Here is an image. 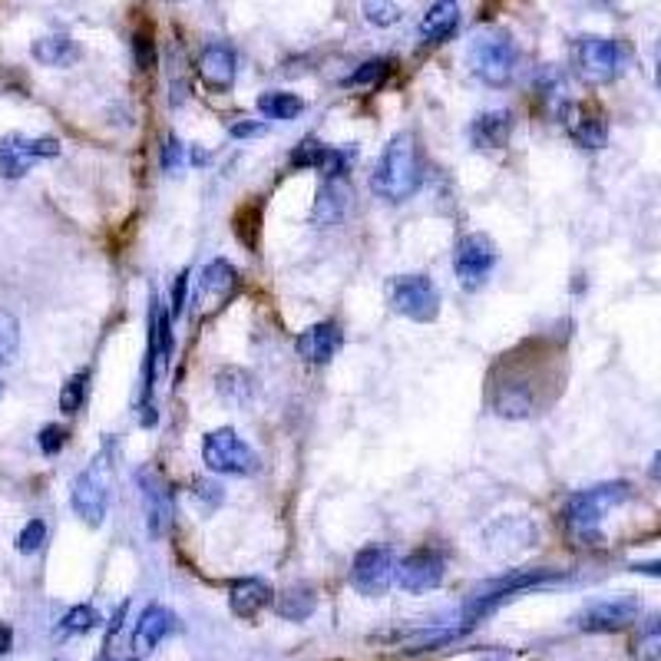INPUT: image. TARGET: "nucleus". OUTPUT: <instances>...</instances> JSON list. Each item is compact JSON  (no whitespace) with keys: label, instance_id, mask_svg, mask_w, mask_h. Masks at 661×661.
Segmentation results:
<instances>
[{"label":"nucleus","instance_id":"1","mask_svg":"<svg viewBox=\"0 0 661 661\" xmlns=\"http://www.w3.org/2000/svg\"><path fill=\"white\" fill-rule=\"evenodd\" d=\"M424 182V156L414 133H397L384 146L381 159L371 172V189L387 202H407Z\"/></svg>","mask_w":661,"mask_h":661},{"label":"nucleus","instance_id":"2","mask_svg":"<svg viewBox=\"0 0 661 661\" xmlns=\"http://www.w3.org/2000/svg\"><path fill=\"white\" fill-rule=\"evenodd\" d=\"M625 500H628V483H622V480L599 483V486H589V490L572 496L566 509H562V516H566L569 533L576 536L579 543L595 546V543H602L599 523L605 519V513Z\"/></svg>","mask_w":661,"mask_h":661},{"label":"nucleus","instance_id":"3","mask_svg":"<svg viewBox=\"0 0 661 661\" xmlns=\"http://www.w3.org/2000/svg\"><path fill=\"white\" fill-rule=\"evenodd\" d=\"M562 579L566 576H562L559 569H513V572H506V576L483 582L480 589L473 592V599L467 602V609H463V622L467 625L480 622L490 612L500 609L503 602L516 599V595H523L529 589H543V585L562 582Z\"/></svg>","mask_w":661,"mask_h":661},{"label":"nucleus","instance_id":"4","mask_svg":"<svg viewBox=\"0 0 661 661\" xmlns=\"http://www.w3.org/2000/svg\"><path fill=\"white\" fill-rule=\"evenodd\" d=\"M516 43L509 40L506 30H483L470 40V50H467V63L473 70V77L486 83V86H509L516 73Z\"/></svg>","mask_w":661,"mask_h":661},{"label":"nucleus","instance_id":"5","mask_svg":"<svg viewBox=\"0 0 661 661\" xmlns=\"http://www.w3.org/2000/svg\"><path fill=\"white\" fill-rule=\"evenodd\" d=\"M390 308L410 321L427 324L440 314V291L427 275H397L387 288Z\"/></svg>","mask_w":661,"mask_h":661},{"label":"nucleus","instance_id":"6","mask_svg":"<svg viewBox=\"0 0 661 661\" xmlns=\"http://www.w3.org/2000/svg\"><path fill=\"white\" fill-rule=\"evenodd\" d=\"M73 513H77L86 526H100L106 519V509H110V463L103 457L93 460L77 480H73V493H70Z\"/></svg>","mask_w":661,"mask_h":661},{"label":"nucleus","instance_id":"7","mask_svg":"<svg viewBox=\"0 0 661 661\" xmlns=\"http://www.w3.org/2000/svg\"><path fill=\"white\" fill-rule=\"evenodd\" d=\"M202 460L212 473H229V476H248L258 467V457L248 443L238 437L232 427L212 430L202 443Z\"/></svg>","mask_w":661,"mask_h":661},{"label":"nucleus","instance_id":"8","mask_svg":"<svg viewBox=\"0 0 661 661\" xmlns=\"http://www.w3.org/2000/svg\"><path fill=\"white\" fill-rule=\"evenodd\" d=\"M576 60H579V73L589 83H612L625 70L628 53L612 37H582L576 47Z\"/></svg>","mask_w":661,"mask_h":661},{"label":"nucleus","instance_id":"9","mask_svg":"<svg viewBox=\"0 0 661 661\" xmlns=\"http://www.w3.org/2000/svg\"><path fill=\"white\" fill-rule=\"evenodd\" d=\"M496 268V245L490 235L483 232H470L460 238L457 255H453V272H457L460 285L467 291H476L486 285V278L493 275Z\"/></svg>","mask_w":661,"mask_h":661},{"label":"nucleus","instance_id":"10","mask_svg":"<svg viewBox=\"0 0 661 661\" xmlns=\"http://www.w3.org/2000/svg\"><path fill=\"white\" fill-rule=\"evenodd\" d=\"M57 153H60V143L50 136L47 139H27L20 133H10L0 139V176L20 179V176H27L37 159H53Z\"/></svg>","mask_w":661,"mask_h":661},{"label":"nucleus","instance_id":"11","mask_svg":"<svg viewBox=\"0 0 661 661\" xmlns=\"http://www.w3.org/2000/svg\"><path fill=\"white\" fill-rule=\"evenodd\" d=\"M397 576L394 556L381 546H367L354 556L351 562V585L361 595H384L390 589V582Z\"/></svg>","mask_w":661,"mask_h":661},{"label":"nucleus","instance_id":"12","mask_svg":"<svg viewBox=\"0 0 661 661\" xmlns=\"http://www.w3.org/2000/svg\"><path fill=\"white\" fill-rule=\"evenodd\" d=\"M136 483H139V493H143V509H146V529L153 539H166L169 529H172V516H176V509H172V493L166 480L156 473L143 467L136 473Z\"/></svg>","mask_w":661,"mask_h":661},{"label":"nucleus","instance_id":"13","mask_svg":"<svg viewBox=\"0 0 661 661\" xmlns=\"http://www.w3.org/2000/svg\"><path fill=\"white\" fill-rule=\"evenodd\" d=\"M642 612V605L632 595H612V599H599L576 615V625L582 632H619V628L632 625Z\"/></svg>","mask_w":661,"mask_h":661},{"label":"nucleus","instance_id":"14","mask_svg":"<svg viewBox=\"0 0 661 661\" xmlns=\"http://www.w3.org/2000/svg\"><path fill=\"white\" fill-rule=\"evenodd\" d=\"M443 572H447V566H443V556L433 549H417L410 552V556L400 562L397 566V585L410 595H424V592H433L437 585L443 582Z\"/></svg>","mask_w":661,"mask_h":661},{"label":"nucleus","instance_id":"15","mask_svg":"<svg viewBox=\"0 0 661 661\" xmlns=\"http://www.w3.org/2000/svg\"><path fill=\"white\" fill-rule=\"evenodd\" d=\"M238 288V272L235 265H229L225 258H215L202 268V278H199V291H195V308H205V311H215L225 305V298L232 295Z\"/></svg>","mask_w":661,"mask_h":661},{"label":"nucleus","instance_id":"16","mask_svg":"<svg viewBox=\"0 0 661 661\" xmlns=\"http://www.w3.org/2000/svg\"><path fill=\"white\" fill-rule=\"evenodd\" d=\"M348 202H351L348 182L344 179H324L321 189H318V199H314V209H311V225H318V229L341 225L344 212H348Z\"/></svg>","mask_w":661,"mask_h":661},{"label":"nucleus","instance_id":"17","mask_svg":"<svg viewBox=\"0 0 661 661\" xmlns=\"http://www.w3.org/2000/svg\"><path fill=\"white\" fill-rule=\"evenodd\" d=\"M295 348L308 364H328L331 357L341 351V328L334 321L311 324V328L298 334Z\"/></svg>","mask_w":661,"mask_h":661},{"label":"nucleus","instance_id":"18","mask_svg":"<svg viewBox=\"0 0 661 661\" xmlns=\"http://www.w3.org/2000/svg\"><path fill=\"white\" fill-rule=\"evenodd\" d=\"M199 77L209 90H229L235 83V50L229 43H209L199 53Z\"/></svg>","mask_w":661,"mask_h":661},{"label":"nucleus","instance_id":"19","mask_svg":"<svg viewBox=\"0 0 661 661\" xmlns=\"http://www.w3.org/2000/svg\"><path fill=\"white\" fill-rule=\"evenodd\" d=\"M509 133H513V116L506 110H493V113H480L470 123V143L483 153L490 149H503L509 143Z\"/></svg>","mask_w":661,"mask_h":661},{"label":"nucleus","instance_id":"20","mask_svg":"<svg viewBox=\"0 0 661 661\" xmlns=\"http://www.w3.org/2000/svg\"><path fill=\"white\" fill-rule=\"evenodd\" d=\"M176 615L169 609H162V605H149V609L139 615L136 622V632H133V648L136 652H153V648L166 638L172 628H176Z\"/></svg>","mask_w":661,"mask_h":661},{"label":"nucleus","instance_id":"21","mask_svg":"<svg viewBox=\"0 0 661 661\" xmlns=\"http://www.w3.org/2000/svg\"><path fill=\"white\" fill-rule=\"evenodd\" d=\"M229 602L238 619H255V615L272 602V585L265 579H235Z\"/></svg>","mask_w":661,"mask_h":661},{"label":"nucleus","instance_id":"22","mask_svg":"<svg viewBox=\"0 0 661 661\" xmlns=\"http://www.w3.org/2000/svg\"><path fill=\"white\" fill-rule=\"evenodd\" d=\"M457 20H460L457 0H437V4L427 10V17L420 20V37H424L427 43L447 40L453 30H457Z\"/></svg>","mask_w":661,"mask_h":661},{"label":"nucleus","instance_id":"23","mask_svg":"<svg viewBox=\"0 0 661 661\" xmlns=\"http://www.w3.org/2000/svg\"><path fill=\"white\" fill-rule=\"evenodd\" d=\"M149 351H156L159 364H166L172 357V348H176V341H172V314L159 305L156 298H149V341H146Z\"/></svg>","mask_w":661,"mask_h":661},{"label":"nucleus","instance_id":"24","mask_svg":"<svg viewBox=\"0 0 661 661\" xmlns=\"http://www.w3.org/2000/svg\"><path fill=\"white\" fill-rule=\"evenodd\" d=\"M569 133H572V139H576L582 149H602L605 136H609V129H605V119L599 113L572 110L569 113Z\"/></svg>","mask_w":661,"mask_h":661},{"label":"nucleus","instance_id":"25","mask_svg":"<svg viewBox=\"0 0 661 661\" xmlns=\"http://www.w3.org/2000/svg\"><path fill=\"white\" fill-rule=\"evenodd\" d=\"M80 57L77 43L63 34H53V37H40L34 43V60H40L43 67H70L73 60Z\"/></svg>","mask_w":661,"mask_h":661},{"label":"nucleus","instance_id":"26","mask_svg":"<svg viewBox=\"0 0 661 661\" xmlns=\"http://www.w3.org/2000/svg\"><path fill=\"white\" fill-rule=\"evenodd\" d=\"M463 628H417L400 638V652L404 655H420V652H433V648L450 645L453 638H460Z\"/></svg>","mask_w":661,"mask_h":661},{"label":"nucleus","instance_id":"27","mask_svg":"<svg viewBox=\"0 0 661 661\" xmlns=\"http://www.w3.org/2000/svg\"><path fill=\"white\" fill-rule=\"evenodd\" d=\"M318 609V595H314L311 585H291V589L281 592L278 599V615L288 622H301Z\"/></svg>","mask_w":661,"mask_h":661},{"label":"nucleus","instance_id":"28","mask_svg":"<svg viewBox=\"0 0 661 661\" xmlns=\"http://www.w3.org/2000/svg\"><path fill=\"white\" fill-rule=\"evenodd\" d=\"M632 658L635 661H661V615L638 622L632 635Z\"/></svg>","mask_w":661,"mask_h":661},{"label":"nucleus","instance_id":"29","mask_svg":"<svg viewBox=\"0 0 661 661\" xmlns=\"http://www.w3.org/2000/svg\"><path fill=\"white\" fill-rule=\"evenodd\" d=\"M215 390H219L222 400L229 404H245L252 397V377H248L242 367H222L219 377H215Z\"/></svg>","mask_w":661,"mask_h":661},{"label":"nucleus","instance_id":"30","mask_svg":"<svg viewBox=\"0 0 661 661\" xmlns=\"http://www.w3.org/2000/svg\"><path fill=\"white\" fill-rule=\"evenodd\" d=\"M258 110H262V116H268V119H298L301 113H305V100L295 93L272 90L258 100Z\"/></svg>","mask_w":661,"mask_h":661},{"label":"nucleus","instance_id":"31","mask_svg":"<svg viewBox=\"0 0 661 661\" xmlns=\"http://www.w3.org/2000/svg\"><path fill=\"white\" fill-rule=\"evenodd\" d=\"M86 390H90V371L73 374L60 390V410L63 414H77V410L86 404Z\"/></svg>","mask_w":661,"mask_h":661},{"label":"nucleus","instance_id":"32","mask_svg":"<svg viewBox=\"0 0 661 661\" xmlns=\"http://www.w3.org/2000/svg\"><path fill=\"white\" fill-rule=\"evenodd\" d=\"M96 625H100V615H96L90 605H73V609L63 615L60 632L63 635H86V632H93Z\"/></svg>","mask_w":661,"mask_h":661},{"label":"nucleus","instance_id":"33","mask_svg":"<svg viewBox=\"0 0 661 661\" xmlns=\"http://www.w3.org/2000/svg\"><path fill=\"white\" fill-rule=\"evenodd\" d=\"M20 348V324L14 314L0 311V364H10Z\"/></svg>","mask_w":661,"mask_h":661},{"label":"nucleus","instance_id":"34","mask_svg":"<svg viewBox=\"0 0 661 661\" xmlns=\"http://www.w3.org/2000/svg\"><path fill=\"white\" fill-rule=\"evenodd\" d=\"M324 153H328V146L318 143V139H301L295 146V153H291V166L295 169H318L324 162Z\"/></svg>","mask_w":661,"mask_h":661},{"label":"nucleus","instance_id":"35","mask_svg":"<svg viewBox=\"0 0 661 661\" xmlns=\"http://www.w3.org/2000/svg\"><path fill=\"white\" fill-rule=\"evenodd\" d=\"M364 17L371 20L374 27H394L400 17V7L394 0H364Z\"/></svg>","mask_w":661,"mask_h":661},{"label":"nucleus","instance_id":"36","mask_svg":"<svg viewBox=\"0 0 661 661\" xmlns=\"http://www.w3.org/2000/svg\"><path fill=\"white\" fill-rule=\"evenodd\" d=\"M47 543V523L43 519H30V523L20 529L17 536V549L24 552V556H34V552Z\"/></svg>","mask_w":661,"mask_h":661},{"label":"nucleus","instance_id":"37","mask_svg":"<svg viewBox=\"0 0 661 661\" xmlns=\"http://www.w3.org/2000/svg\"><path fill=\"white\" fill-rule=\"evenodd\" d=\"M387 70H390V63H387V60H371V63H364L361 70H354L351 77L344 80V86H367V83H377Z\"/></svg>","mask_w":661,"mask_h":661},{"label":"nucleus","instance_id":"38","mask_svg":"<svg viewBox=\"0 0 661 661\" xmlns=\"http://www.w3.org/2000/svg\"><path fill=\"white\" fill-rule=\"evenodd\" d=\"M192 496H195V503L202 506V513H209V509H215V506L222 503V490H219V483H209V480H199V483H195Z\"/></svg>","mask_w":661,"mask_h":661},{"label":"nucleus","instance_id":"39","mask_svg":"<svg viewBox=\"0 0 661 661\" xmlns=\"http://www.w3.org/2000/svg\"><path fill=\"white\" fill-rule=\"evenodd\" d=\"M37 443H40V450L47 453V457H53V453H60V450H63V443H67V430L57 427V424L43 427V430H40V437H37Z\"/></svg>","mask_w":661,"mask_h":661},{"label":"nucleus","instance_id":"40","mask_svg":"<svg viewBox=\"0 0 661 661\" xmlns=\"http://www.w3.org/2000/svg\"><path fill=\"white\" fill-rule=\"evenodd\" d=\"M186 295H189V272H182V275H176V285H172V305H169L172 318H182V311H186Z\"/></svg>","mask_w":661,"mask_h":661},{"label":"nucleus","instance_id":"41","mask_svg":"<svg viewBox=\"0 0 661 661\" xmlns=\"http://www.w3.org/2000/svg\"><path fill=\"white\" fill-rule=\"evenodd\" d=\"M182 156H186V146L176 136H169L166 146H162V166H166V172H176L182 166Z\"/></svg>","mask_w":661,"mask_h":661},{"label":"nucleus","instance_id":"42","mask_svg":"<svg viewBox=\"0 0 661 661\" xmlns=\"http://www.w3.org/2000/svg\"><path fill=\"white\" fill-rule=\"evenodd\" d=\"M133 47H136V63H139V70H149V67H153V63H156V47H153V37L136 34Z\"/></svg>","mask_w":661,"mask_h":661},{"label":"nucleus","instance_id":"43","mask_svg":"<svg viewBox=\"0 0 661 661\" xmlns=\"http://www.w3.org/2000/svg\"><path fill=\"white\" fill-rule=\"evenodd\" d=\"M632 572H638V576H652V579H661V559L632 562Z\"/></svg>","mask_w":661,"mask_h":661},{"label":"nucleus","instance_id":"44","mask_svg":"<svg viewBox=\"0 0 661 661\" xmlns=\"http://www.w3.org/2000/svg\"><path fill=\"white\" fill-rule=\"evenodd\" d=\"M262 133H265L262 123H235L232 126V136H238V139L242 136H262Z\"/></svg>","mask_w":661,"mask_h":661},{"label":"nucleus","instance_id":"45","mask_svg":"<svg viewBox=\"0 0 661 661\" xmlns=\"http://www.w3.org/2000/svg\"><path fill=\"white\" fill-rule=\"evenodd\" d=\"M10 645H14V628L0 622V655H7V652H10Z\"/></svg>","mask_w":661,"mask_h":661},{"label":"nucleus","instance_id":"46","mask_svg":"<svg viewBox=\"0 0 661 661\" xmlns=\"http://www.w3.org/2000/svg\"><path fill=\"white\" fill-rule=\"evenodd\" d=\"M648 473H652V480H661V453H655L652 457V467H648Z\"/></svg>","mask_w":661,"mask_h":661},{"label":"nucleus","instance_id":"47","mask_svg":"<svg viewBox=\"0 0 661 661\" xmlns=\"http://www.w3.org/2000/svg\"><path fill=\"white\" fill-rule=\"evenodd\" d=\"M655 80H658V86H661V60H658V73H655Z\"/></svg>","mask_w":661,"mask_h":661},{"label":"nucleus","instance_id":"48","mask_svg":"<svg viewBox=\"0 0 661 661\" xmlns=\"http://www.w3.org/2000/svg\"><path fill=\"white\" fill-rule=\"evenodd\" d=\"M0 390H4V387H0Z\"/></svg>","mask_w":661,"mask_h":661}]
</instances>
